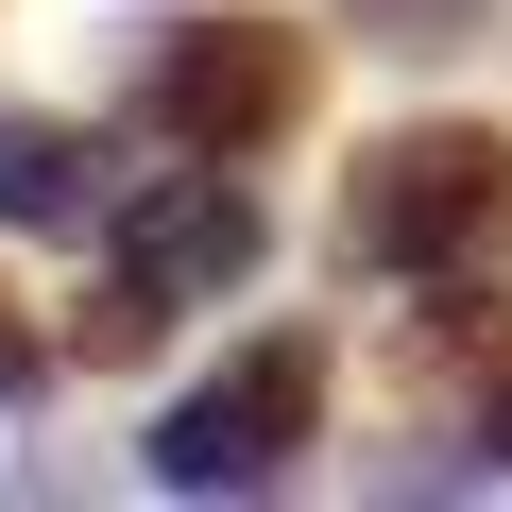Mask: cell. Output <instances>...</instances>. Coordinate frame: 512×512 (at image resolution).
Instances as JSON below:
<instances>
[{
	"label": "cell",
	"instance_id": "1",
	"mask_svg": "<svg viewBox=\"0 0 512 512\" xmlns=\"http://www.w3.org/2000/svg\"><path fill=\"white\" fill-rule=\"evenodd\" d=\"M512 256V137L478 120H427V137H376L359 188H342V274L376 291H461Z\"/></svg>",
	"mask_w": 512,
	"mask_h": 512
},
{
	"label": "cell",
	"instance_id": "2",
	"mask_svg": "<svg viewBox=\"0 0 512 512\" xmlns=\"http://www.w3.org/2000/svg\"><path fill=\"white\" fill-rule=\"evenodd\" d=\"M325 427V342L308 325H274V342H239L205 393H171V427H154V478L171 495H256V478H291V444Z\"/></svg>",
	"mask_w": 512,
	"mask_h": 512
},
{
	"label": "cell",
	"instance_id": "3",
	"mask_svg": "<svg viewBox=\"0 0 512 512\" xmlns=\"http://www.w3.org/2000/svg\"><path fill=\"white\" fill-rule=\"evenodd\" d=\"M137 120H154L171 154H274V137L308 120V35H274V18L171 35V52L137 69Z\"/></svg>",
	"mask_w": 512,
	"mask_h": 512
},
{
	"label": "cell",
	"instance_id": "4",
	"mask_svg": "<svg viewBox=\"0 0 512 512\" xmlns=\"http://www.w3.org/2000/svg\"><path fill=\"white\" fill-rule=\"evenodd\" d=\"M103 239H120V274H137L154 308H222V291L256 274V256H274V222H256L239 154H188V171L120 188V205H103Z\"/></svg>",
	"mask_w": 512,
	"mask_h": 512
},
{
	"label": "cell",
	"instance_id": "5",
	"mask_svg": "<svg viewBox=\"0 0 512 512\" xmlns=\"http://www.w3.org/2000/svg\"><path fill=\"white\" fill-rule=\"evenodd\" d=\"M120 188H103V154L69 137V120H0V222L18 239H86Z\"/></svg>",
	"mask_w": 512,
	"mask_h": 512
},
{
	"label": "cell",
	"instance_id": "6",
	"mask_svg": "<svg viewBox=\"0 0 512 512\" xmlns=\"http://www.w3.org/2000/svg\"><path fill=\"white\" fill-rule=\"evenodd\" d=\"M342 18H359L376 52H461V35L495 18V0H342Z\"/></svg>",
	"mask_w": 512,
	"mask_h": 512
},
{
	"label": "cell",
	"instance_id": "7",
	"mask_svg": "<svg viewBox=\"0 0 512 512\" xmlns=\"http://www.w3.org/2000/svg\"><path fill=\"white\" fill-rule=\"evenodd\" d=\"M478 461H512V376H495V393H478Z\"/></svg>",
	"mask_w": 512,
	"mask_h": 512
},
{
	"label": "cell",
	"instance_id": "8",
	"mask_svg": "<svg viewBox=\"0 0 512 512\" xmlns=\"http://www.w3.org/2000/svg\"><path fill=\"white\" fill-rule=\"evenodd\" d=\"M0 393H35V342H18V325H0Z\"/></svg>",
	"mask_w": 512,
	"mask_h": 512
}]
</instances>
